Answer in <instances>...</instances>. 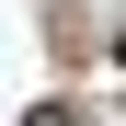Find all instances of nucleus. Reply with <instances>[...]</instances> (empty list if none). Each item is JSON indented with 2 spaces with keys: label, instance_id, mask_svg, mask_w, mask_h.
Wrapping results in <instances>:
<instances>
[{
  "label": "nucleus",
  "instance_id": "f257e3e1",
  "mask_svg": "<svg viewBox=\"0 0 126 126\" xmlns=\"http://www.w3.org/2000/svg\"><path fill=\"white\" fill-rule=\"evenodd\" d=\"M115 57H126V34H115Z\"/></svg>",
  "mask_w": 126,
  "mask_h": 126
}]
</instances>
